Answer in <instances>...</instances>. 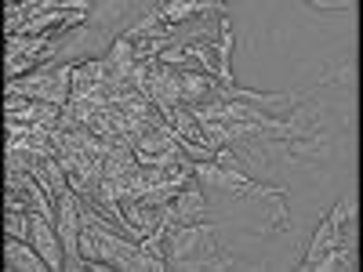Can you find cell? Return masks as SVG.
<instances>
[{"label":"cell","instance_id":"obj_1","mask_svg":"<svg viewBox=\"0 0 363 272\" xmlns=\"http://www.w3.org/2000/svg\"><path fill=\"white\" fill-rule=\"evenodd\" d=\"M211 225H215V222L171 229L167 239H164V254H171L167 265H193V254H200V258H196L200 268H203V265H222V268H225L229 258H222V251H218V244H215V232H211Z\"/></svg>","mask_w":363,"mask_h":272},{"label":"cell","instance_id":"obj_2","mask_svg":"<svg viewBox=\"0 0 363 272\" xmlns=\"http://www.w3.org/2000/svg\"><path fill=\"white\" fill-rule=\"evenodd\" d=\"M69 91H73V66H40L26 76L8 80V95L29 102H51L58 109L69 106Z\"/></svg>","mask_w":363,"mask_h":272},{"label":"cell","instance_id":"obj_3","mask_svg":"<svg viewBox=\"0 0 363 272\" xmlns=\"http://www.w3.org/2000/svg\"><path fill=\"white\" fill-rule=\"evenodd\" d=\"M203 222H215L211 210L203 207V193L196 189V181H189L171 203L160 207V225L171 232V229H182V225H203Z\"/></svg>","mask_w":363,"mask_h":272},{"label":"cell","instance_id":"obj_4","mask_svg":"<svg viewBox=\"0 0 363 272\" xmlns=\"http://www.w3.org/2000/svg\"><path fill=\"white\" fill-rule=\"evenodd\" d=\"M26 215H29V244H33L37 247V254L48 261V268H62L66 265V247H62V239H58V229H55V222L51 218H44L40 215V210L37 207H29L26 210Z\"/></svg>","mask_w":363,"mask_h":272},{"label":"cell","instance_id":"obj_5","mask_svg":"<svg viewBox=\"0 0 363 272\" xmlns=\"http://www.w3.org/2000/svg\"><path fill=\"white\" fill-rule=\"evenodd\" d=\"M66 178H69V189L77 193V200H95L99 186H102V160L95 157H84V153H66L62 157Z\"/></svg>","mask_w":363,"mask_h":272},{"label":"cell","instance_id":"obj_6","mask_svg":"<svg viewBox=\"0 0 363 272\" xmlns=\"http://www.w3.org/2000/svg\"><path fill=\"white\" fill-rule=\"evenodd\" d=\"M345 210H349V203L342 200L330 215H323V222H320V229H316V239H313V247H309V254H306V261H301V268H316V261L330 251L342 239V222H345Z\"/></svg>","mask_w":363,"mask_h":272},{"label":"cell","instance_id":"obj_7","mask_svg":"<svg viewBox=\"0 0 363 272\" xmlns=\"http://www.w3.org/2000/svg\"><path fill=\"white\" fill-rule=\"evenodd\" d=\"M4 265L8 268H48L37 247L29 239H15V236H8V244H4Z\"/></svg>","mask_w":363,"mask_h":272},{"label":"cell","instance_id":"obj_8","mask_svg":"<svg viewBox=\"0 0 363 272\" xmlns=\"http://www.w3.org/2000/svg\"><path fill=\"white\" fill-rule=\"evenodd\" d=\"M287 145V157L291 160H327L330 157V145H327V135H306V138H291L284 142Z\"/></svg>","mask_w":363,"mask_h":272},{"label":"cell","instance_id":"obj_9","mask_svg":"<svg viewBox=\"0 0 363 272\" xmlns=\"http://www.w3.org/2000/svg\"><path fill=\"white\" fill-rule=\"evenodd\" d=\"M207 11H215V4H160V8H153V18L164 26H182L186 18L207 15Z\"/></svg>","mask_w":363,"mask_h":272},{"label":"cell","instance_id":"obj_10","mask_svg":"<svg viewBox=\"0 0 363 272\" xmlns=\"http://www.w3.org/2000/svg\"><path fill=\"white\" fill-rule=\"evenodd\" d=\"M215 55H218V80H222V84H233V73H229V58H233V22H229V18H218V44H215Z\"/></svg>","mask_w":363,"mask_h":272},{"label":"cell","instance_id":"obj_11","mask_svg":"<svg viewBox=\"0 0 363 272\" xmlns=\"http://www.w3.org/2000/svg\"><path fill=\"white\" fill-rule=\"evenodd\" d=\"M284 232L287 229V200H284V193L280 196H272L269 200V222H265V232Z\"/></svg>","mask_w":363,"mask_h":272},{"label":"cell","instance_id":"obj_12","mask_svg":"<svg viewBox=\"0 0 363 272\" xmlns=\"http://www.w3.org/2000/svg\"><path fill=\"white\" fill-rule=\"evenodd\" d=\"M4 232L15 239H29V215L26 210H4Z\"/></svg>","mask_w":363,"mask_h":272},{"label":"cell","instance_id":"obj_13","mask_svg":"<svg viewBox=\"0 0 363 272\" xmlns=\"http://www.w3.org/2000/svg\"><path fill=\"white\" fill-rule=\"evenodd\" d=\"M356 80V69L352 66H335V69H327L320 76V84H352Z\"/></svg>","mask_w":363,"mask_h":272}]
</instances>
